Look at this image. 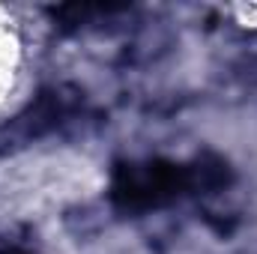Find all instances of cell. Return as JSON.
Segmentation results:
<instances>
[{
    "instance_id": "1",
    "label": "cell",
    "mask_w": 257,
    "mask_h": 254,
    "mask_svg": "<svg viewBox=\"0 0 257 254\" xmlns=\"http://www.w3.org/2000/svg\"><path fill=\"white\" fill-rule=\"evenodd\" d=\"M192 194L189 168L150 159V162H117L111 174V203L120 212H147L174 203L177 197Z\"/></svg>"
},
{
    "instance_id": "2",
    "label": "cell",
    "mask_w": 257,
    "mask_h": 254,
    "mask_svg": "<svg viewBox=\"0 0 257 254\" xmlns=\"http://www.w3.org/2000/svg\"><path fill=\"white\" fill-rule=\"evenodd\" d=\"M81 102H84V93L75 90V87H66V84L45 87V90H39L33 96V102L18 117L9 120V126L3 129L0 141H12L18 147L27 144V141H39V138L57 132L69 117H75Z\"/></svg>"
},
{
    "instance_id": "3",
    "label": "cell",
    "mask_w": 257,
    "mask_h": 254,
    "mask_svg": "<svg viewBox=\"0 0 257 254\" xmlns=\"http://www.w3.org/2000/svg\"><path fill=\"white\" fill-rule=\"evenodd\" d=\"M189 186L192 194H218L233 183V168L227 159L215 153H200L189 165Z\"/></svg>"
},
{
    "instance_id": "4",
    "label": "cell",
    "mask_w": 257,
    "mask_h": 254,
    "mask_svg": "<svg viewBox=\"0 0 257 254\" xmlns=\"http://www.w3.org/2000/svg\"><path fill=\"white\" fill-rule=\"evenodd\" d=\"M128 6L123 3H63V6H51L48 15L54 18V24L60 30H78L84 24H93L99 18H108V15H117V12H126Z\"/></svg>"
},
{
    "instance_id": "5",
    "label": "cell",
    "mask_w": 257,
    "mask_h": 254,
    "mask_svg": "<svg viewBox=\"0 0 257 254\" xmlns=\"http://www.w3.org/2000/svg\"><path fill=\"white\" fill-rule=\"evenodd\" d=\"M3 254H24V251H18V248H9V251H3Z\"/></svg>"
}]
</instances>
